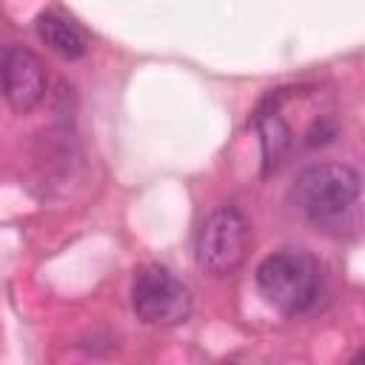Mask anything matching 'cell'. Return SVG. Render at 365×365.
Here are the masks:
<instances>
[{
    "label": "cell",
    "mask_w": 365,
    "mask_h": 365,
    "mask_svg": "<svg viewBox=\"0 0 365 365\" xmlns=\"http://www.w3.org/2000/svg\"><path fill=\"white\" fill-rule=\"evenodd\" d=\"M319 262L302 248H279L257 265V288L262 299L285 317L308 314L319 299Z\"/></svg>",
    "instance_id": "cell-1"
},
{
    "label": "cell",
    "mask_w": 365,
    "mask_h": 365,
    "mask_svg": "<svg viewBox=\"0 0 365 365\" xmlns=\"http://www.w3.org/2000/svg\"><path fill=\"white\" fill-rule=\"evenodd\" d=\"M291 200L314 225H336L359 200V174L345 163L305 165L294 177Z\"/></svg>",
    "instance_id": "cell-2"
},
{
    "label": "cell",
    "mask_w": 365,
    "mask_h": 365,
    "mask_svg": "<svg viewBox=\"0 0 365 365\" xmlns=\"http://www.w3.org/2000/svg\"><path fill=\"white\" fill-rule=\"evenodd\" d=\"M248 237H251V228L240 208H234V205L214 208L202 220L197 240H194L197 265L211 277L234 274L245 259Z\"/></svg>",
    "instance_id": "cell-3"
},
{
    "label": "cell",
    "mask_w": 365,
    "mask_h": 365,
    "mask_svg": "<svg viewBox=\"0 0 365 365\" xmlns=\"http://www.w3.org/2000/svg\"><path fill=\"white\" fill-rule=\"evenodd\" d=\"M131 308L145 325L174 328L191 317V291L168 268L148 262L131 277Z\"/></svg>",
    "instance_id": "cell-4"
},
{
    "label": "cell",
    "mask_w": 365,
    "mask_h": 365,
    "mask_svg": "<svg viewBox=\"0 0 365 365\" xmlns=\"http://www.w3.org/2000/svg\"><path fill=\"white\" fill-rule=\"evenodd\" d=\"M46 68L43 60L20 46H11L6 51H0V94L6 97V103L26 114L31 108H37L46 97Z\"/></svg>",
    "instance_id": "cell-5"
},
{
    "label": "cell",
    "mask_w": 365,
    "mask_h": 365,
    "mask_svg": "<svg viewBox=\"0 0 365 365\" xmlns=\"http://www.w3.org/2000/svg\"><path fill=\"white\" fill-rule=\"evenodd\" d=\"M37 37L63 60H80L88 51V37L80 26H74L68 17L57 11H43L34 23Z\"/></svg>",
    "instance_id": "cell-6"
}]
</instances>
